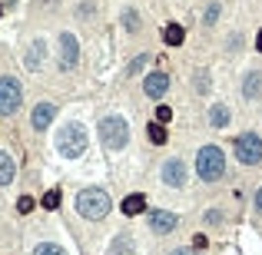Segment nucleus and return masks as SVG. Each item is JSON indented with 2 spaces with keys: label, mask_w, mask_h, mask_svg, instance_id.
I'll use <instances>...</instances> for the list:
<instances>
[{
  "label": "nucleus",
  "mask_w": 262,
  "mask_h": 255,
  "mask_svg": "<svg viewBox=\"0 0 262 255\" xmlns=\"http://www.w3.org/2000/svg\"><path fill=\"white\" fill-rule=\"evenodd\" d=\"M56 153L66 156V159H77V156L87 153V126L83 123H63L60 126V133H56Z\"/></svg>",
  "instance_id": "1"
},
{
  "label": "nucleus",
  "mask_w": 262,
  "mask_h": 255,
  "mask_svg": "<svg viewBox=\"0 0 262 255\" xmlns=\"http://www.w3.org/2000/svg\"><path fill=\"white\" fill-rule=\"evenodd\" d=\"M109 209H113V199H109L106 189L90 186V189H83V192H77V212L83 219H103Z\"/></svg>",
  "instance_id": "2"
},
{
  "label": "nucleus",
  "mask_w": 262,
  "mask_h": 255,
  "mask_svg": "<svg viewBox=\"0 0 262 255\" xmlns=\"http://www.w3.org/2000/svg\"><path fill=\"white\" fill-rule=\"evenodd\" d=\"M196 176L203 182H219L226 176V153L219 146H203L196 156Z\"/></svg>",
  "instance_id": "3"
},
{
  "label": "nucleus",
  "mask_w": 262,
  "mask_h": 255,
  "mask_svg": "<svg viewBox=\"0 0 262 255\" xmlns=\"http://www.w3.org/2000/svg\"><path fill=\"white\" fill-rule=\"evenodd\" d=\"M100 139H103L106 149H123L126 139H130V126H126V120L116 116V113L103 116V120H100Z\"/></svg>",
  "instance_id": "4"
},
{
  "label": "nucleus",
  "mask_w": 262,
  "mask_h": 255,
  "mask_svg": "<svg viewBox=\"0 0 262 255\" xmlns=\"http://www.w3.org/2000/svg\"><path fill=\"white\" fill-rule=\"evenodd\" d=\"M20 100H23V86L20 83H17L13 77H0V116L17 113Z\"/></svg>",
  "instance_id": "5"
},
{
  "label": "nucleus",
  "mask_w": 262,
  "mask_h": 255,
  "mask_svg": "<svg viewBox=\"0 0 262 255\" xmlns=\"http://www.w3.org/2000/svg\"><path fill=\"white\" fill-rule=\"evenodd\" d=\"M236 156H239L242 166H256V163H262V139L256 133L236 136Z\"/></svg>",
  "instance_id": "6"
},
{
  "label": "nucleus",
  "mask_w": 262,
  "mask_h": 255,
  "mask_svg": "<svg viewBox=\"0 0 262 255\" xmlns=\"http://www.w3.org/2000/svg\"><path fill=\"white\" fill-rule=\"evenodd\" d=\"M163 182L173 189H183L186 182H189V166H186L183 159H169V163H163Z\"/></svg>",
  "instance_id": "7"
},
{
  "label": "nucleus",
  "mask_w": 262,
  "mask_h": 255,
  "mask_svg": "<svg viewBox=\"0 0 262 255\" xmlns=\"http://www.w3.org/2000/svg\"><path fill=\"white\" fill-rule=\"evenodd\" d=\"M80 63V43L73 34H60V67L73 70Z\"/></svg>",
  "instance_id": "8"
},
{
  "label": "nucleus",
  "mask_w": 262,
  "mask_h": 255,
  "mask_svg": "<svg viewBox=\"0 0 262 255\" xmlns=\"http://www.w3.org/2000/svg\"><path fill=\"white\" fill-rule=\"evenodd\" d=\"M176 225H179L176 212H169V209H153L150 212V229H153L156 235H169Z\"/></svg>",
  "instance_id": "9"
},
{
  "label": "nucleus",
  "mask_w": 262,
  "mask_h": 255,
  "mask_svg": "<svg viewBox=\"0 0 262 255\" xmlns=\"http://www.w3.org/2000/svg\"><path fill=\"white\" fill-rule=\"evenodd\" d=\"M166 89H169V77H166L163 70H153L150 77L143 80V93H146L150 100H163Z\"/></svg>",
  "instance_id": "10"
},
{
  "label": "nucleus",
  "mask_w": 262,
  "mask_h": 255,
  "mask_svg": "<svg viewBox=\"0 0 262 255\" xmlns=\"http://www.w3.org/2000/svg\"><path fill=\"white\" fill-rule=\"evenodd\" d=\"M53 116H56V106H53V103H37V106H33V116H30L33 129H37V133H40V129H47V126L53 123Z\"/></svg>",
  "instance_id": "11"
},
{
  "label": "nucleus",
  "mask_w": 262,
  "mask_h": 255,
  "mask_svg": "<svg viewBox=\"0 0 262 255\" xmlns=\"http://www.w3.org/2000/svg\"><path fill=\"white\" fill-rule=\"evenodd\" d=\"M106 255H136V239H133L130 232H120L113 242H109Z\"/></svg>",
  "instance_id": "12"
},
{
  "label": "nucleus",
  "mask_w": 262,
  "mask_h": 255,
  "mask_svg": "<svg viewBox=\"0 0 262 255\" xmlns=\"http://www.w3.org/2000/svg\"><path fill=\"white\" fill-rule=\"evenodd\" d=\"M44 56H47V43H44V40H33L30 50H27L23 67H27V70H40V67H44Z\"/></svg>",
  "instance_id": "13"
},
{
  "label": "nucleus",
  "mask_w": 262,
  "mask_h": 255,
  "mask_svg": "<svg viewBox=\"0 0 262 255\" xmlns=\"http://www.w3.org/2000/svg\"><path fill=\"white\" fill-rule=\"evenodd\" d=\"M259 93H262V73L259 70H249V73L242 77V96H246V100H256Z\"/></svg>",
  "instance_id": "14"
},
{
  "label": "nucleus",
  "mask_w": 262,
  "mask_h": 255,
  "mask_svg": "<svg viewBox=\"0 0 262 255\" xmlns=\"http://www.w3.org/2000/svg\"><path fill=\"white\" fill-rule=\"evenodd\" d=\"M13 176H17V166H13V156L0 149V186H10Z\"/></svg>",
  "instance_id": "15"
},
{
  "label": "nucleus",
  "mask_w": 262,
  "mask_h": 255,
  "mask_svg": "<svg viewBox=\"0 0 262 255\" xmlns=\"http://www.w3.org/2000/svg\"><path fill=\"white\" fill-rule=\"evenodd\" d=\"M140 212H146V196H140V192H133V196H126L123 199V215H140Z\"/></svg>",
  "instance_id": "16"
},
{
  "label": "nucleus",
  "mask_w": 262,
  "mask_h": 255,
  "mask_svg": "<svg viewBox=\"0 0 262 255\" xmlns=\"http://www.w3.org/2000/svg\"><path fill=\"white\" fill-rule=\"evenodd\" d=\"M146 136H150V143H153V146H166V143H169V133H166L163 123H150V126H146Z\"/></svg>",
  "instance_id": "17"
},
{
  "label": "nucleus",
  "mask_w": 262,
  "mask_h": 255,
  "mask_svg": "<svg viewBox=\"0 0 262 255\" xmlns=\"http://www.w3.org/2000/svg\"><path fill=\"white\" fill-rule=\"evenodd\" d=\"M163 40H166L169 46H179V43L186 40V30L179 27V23H166V30H163Z\"/></svg>",
  "instance_id": "18"
},
{
  "label": "nucleus",
  "mask_w": 262,
  "mask_h": 255,
  "mask_svg": "<svg viewBox=\"0 0 262 255\" xmlns=\"http://www.w3.org/2000/svg\"><path fill=\"white\" fill-rule=\"evenodd\" d=\"M209 126H216V129H222V126H226V123H229V110H226V106H209Z\"/></svg>",
  "instance_id": "19"
},
{
  "label": "nucleus",
  "mask_w": 262,
  "mask_h": 255,
  "mask_svg": "<svg viewBox=\"0 0 262 255\" xmlns=\"http://www.w3.org/2000/svg\"><path fill=\"white\" fill-rule=\"evenodd\" d=\"M33 255H66V252H63V245H56V242H40L33 249Z\"/></svg>",
  "instance_id": "20"
},
{
  "label": "nucleus",
  "mask_w": 262,
  "mask_h": 255,
  "mask_svg": "<svg viewBox=\"0 0 262 255\" xmlns=\"http://www.w3.org/2000/svg\"><path fill=\"white\" fill-rule=\"evenodd\" d=\"M123 27H126L130 34H136V30H140V17H136L133 10H126V13H123Z\"/></svg>",
  "instance_id": "21"
},
{
  "label": "nucleus",
  "mask_w": 262,
  "mask_h": 255,
  "mask_svg": "<svg viewBox=\"0 0 262 255\" xmlns=\"http://www.w3.org/2000/svg\"><path fill=\"white\" fill-rule=\"evenodd\" d=\"M56 206H60V189H50V192L44 196V209H50V212H53Z\"/></svg>",
  "instance_id": "22"
},
{
  "label": "nucleus",
  "mask_w": 262,
  "mask_h": 255,
  "mask_svg": "<svg viewBox=\"0 0 262 255\" xmlns=\"http://www.w3.org/2000/svg\"><path fill=\"white\" fill-rule=\"evenodd\" d=\"M196 93H209V73L196 70Z\"/></svg>",
  "instance_id": "23"
},
{
  "label": "nucleus",
  "mask_w": 262,
  "mask_h": 255,
  "mask_svg": "<svg viewBox=\"0 0 262 255\" xmlns=\"http://www.w3.org/2000/svg\"><path fill=\"white\" fill-rule=\"evenodd\" d=\"M150 60H153V56L140 53V56H136V60H133V63H130V73H143V70H146V63H150Z\"/></svg>",
  "instance_id": "24"
},
{
  "label": "nucleus",
  "mask_w": 262,
  "mask_h": 255,
  "mask_svg": "<svg viewBox=\"0 0 262 255\" xmlns=\"http://www.w3.org/2000/svg\"><path fill=\"white\" fill-rule=\"evenodd\" d=\"M153 113H156V123H163V126L173 120V110H169V106H156Z\"/></svg>",
  "instance_id": "25"
},
{
  "label": "nucleus",
  "mask_w": 262,
  "mask_h": 255,
  "mask_svg": "<svg viewBox=\"0 0 262 255\" xmlns=\"http://www.w3.org/2000/svg\"><path fill=\"white\" fill-rule=\"evenodd\" d=\"M17 209H20L23 215H27V212H33V199H30V196H20V199H17Z\"/></svg>",
  "instance_id": "26"
},
{
  "label": "nucleus",
  "mask_w": 262,
  "mask_h": 255,
  "mask_svg": "<svg viewBox=\"0 0 262 255\" xmlns=\"http://www.w3.org/2000/svg\"><path fill=\"white\" fill-rule=\"evenodd\" d=\"M216 20H219V3H212V7L206 10V27H212Z\"/></svg>",
  "instance_id": "27"
},
{
  "label": "nucleus",
  "mask_w": 262,
  "mask_h": 255,
  "mask_svg": "<svg viewBox=\"0 0 262 255\" xmlns=\"http://www.w3.org/2000/svg\"><path fill=\"white\" fill-rule=\"evenodd\" d=\"M219 219H222V212H219V209H209L206 212V222H209V225H216Z\"/></svg>",
  "instance_id": "28"
},
{
  "label": "nucleus",
  "mask_w": 262,
  "mask_h": 255,
  "mask_svg": "<svg viewBox=\"0 0 262 255\" xmlns=\"http://www.w3.org/2000/svg\"><path fill=\"white\" fill-rule=\"evenodd\" d=\"M193 249L203 252V249H206V235H196V239H193Z\"/></svg>",
  "instance_id": "29"
},
{
  "label": "nucleus",
  "mask_w": 262,
  "mask_h": 255,
  "mask_svg": "<svg viewBox=\"0 0 262 255\" xmlns=\"http://www.w3.org/2000/svg\"><path fill=\"white\" fill-rule=\"evenodd\" d=\"M169 255H193V249H189V245H183V249H173Z\"/></svg>",
  "instance_id": "30"
},
{
  "label": "nucleus",
  "mask_w": 262,
  "mask_h": 255,
  "mask_svg": "<svg viewBox=\"0 0 262 255\" xmlns=\"http://www.w3.org/2000/svg\"><path fill=\"white\" fill-rule=\"evenodd\" d=\"M256 212H262V189L256 192Z\"/></svg>",
  "instance_id": "31"
},
{
  "label": "nucleus",
  "mask_w": 262,
  "mask_h": 255,
  "mask_svg": "<svg viewBox=\"0 0 262 255\" xmlns=\"http://www.w3.org/2000/svg\"><path fill=\"white\" fill-rule=\"evenodd\" d=\"M256 50H259V53H262V30H259V34H256Z\"/></svg>",
  "instance_id": "32"
},
{
  "label": "nucleus",
  "mask_w": 262,
  "mask_h": 255,
  "mask_svg": "<svg viewBox=\"0 0 262 255\" xmlns=\"http://www.w3.org/2000/svg\"><path fill=\"white\" fill-rule=\"evenodd\" d=\"M0 13H3V10H0Z\"/></svg>",
  "instance_id": "33"
}]
</instances>
